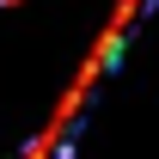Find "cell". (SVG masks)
I'll use <instances>...</instances> for the list:
<instances>
[{
    "label": "cell",
    "instance_id": "1",
    "mask_svg": "<svg viewBox=\"0 0 159 159\" xmlns=\"http://www.w3.org/2000/svg\"><path fill=\"white\" fill-rule=\"evenodd\" d=\"M0 6H19V0H0Z\"/></svg>",
    "mask_w": 159,
    "mask_h": 159
}]
</instances>
